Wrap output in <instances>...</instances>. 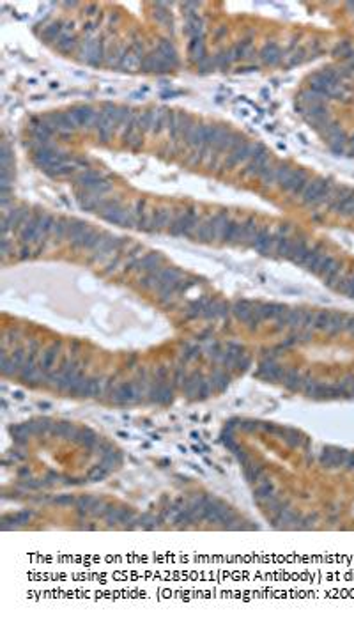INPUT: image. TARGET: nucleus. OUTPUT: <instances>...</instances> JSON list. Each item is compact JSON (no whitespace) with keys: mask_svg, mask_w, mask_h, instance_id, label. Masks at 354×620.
I'll return each instance as SVG.
<instances>
[{"mask_svg":"<svg viewBox=\"0 0 354 620\" xmlns=\"http://www.w3.org/2000/svg\"><path fill=\"white\" fill-rule=\"evenodd\" d=\"M351 146H352V149H351V151H352V153H354V137L351 138Z\"/></svg>","mask_w":354,"mask_h":620,"instance_id":"obj_1","label":"nucleus"}]
</instances>
